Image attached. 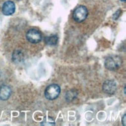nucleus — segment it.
Instances as JSON below:
<instances>
[{
    "instance_id": "f257e3e1",
    "label": "nucleus",
    "mask_w": 126,
    "mask_h": 126,
    "mask_svg": "<svg viewBox=\"0 0 126 126\" xmlns=\"http://www.w3.org/2000/svg\"><path fill=\"white\" fill-rule=\"evenodd\" d=\"M122 61L118 56H111L108 57L104 62L105 67L110 70H116L122 66Z\"/></svg>"
},
{
    "instance_id": "423d86ee",
    "label": "nucleus",
    "mask_w": 126,
    "mask_h": 126,
    "mask_svg": "<svg viewBox=\"0 0 126 126\" xmlns=\"http://www.w3.org/2000/svg\"><path fill=\"white\" fill-rule=\"evenodd\" d=\"M16 6L13 1L5 2L2 5V13L5 16H11L15 13Z\"/></svg>"
},
{
    "instance_id": "6e6552de",
    "label": "nucleus",
    "mask_w": 126,
    "mask_h": 126,
    "mask_svg": "<svg viewBox=\"0 0 126 126\" xmlns=\"http://www.w3.org/2000/svg\"><path fill=\"white\" fill-rule=\"evenodd\" d=\"M58 38L57 36H48L46 38L47 44L51 45V46L56 45L57 43H58Z\"/></svg>"
},
{
    "instance_id": "39448f33",
    "label": "nucleus",
    "mask_w": 126,
    "mask_h": 126,
    "mask_svg": "<svg viewBox=\"0 0 126 126\" xmlns=\"http://www.w3.org/2000/svg\"><path fill=\"white\" fill-rule=\"evenodd\" d=\"M116 89H117V84L114 80H107L103 84V90L107 94H113L116 91Z\"/></svg>"
},
{
    "instance_id": "20e7f679",
    "label": "nucleus",
    "mask_w": 126,
    "mask_h": 126,
    "mask_svg": "<svg viewBox=\"0 0 126 126\" xmlns=\"http://www.w3.org/2000/svg\"><path fill=\"white\" fill-rule=\"evenodd\" d=\"M26 39L30 43H37L41 41L42 40V36L41 32L34 29H31L28 30V32H26Z\"/></svg>"
},
{
    "instance_id": "7ed1b4c3",
    "label": "nucleus",
    "mask_w": 126,
    "mask_h": 126,
    "mask_svg": "<svg viewBox=\"0 0 126 126\" xmlns=\"http://www.w3.org/2000/svg\"><path fill=\"white\" fill-rule=\"evenodd\" d=\"M88 16V10L84 5H79L73 12V19L77 23H81L86 19Z\"/></svg>"
},
{
    "instance_id": "f03ea898",
    "label": "nucleus",
    "mask_w": 126,
    "mask_h": 126,
    "mask_svg": "<svg viewBox=\"0 0 126 126\" xmlns=\"http://www.w3.org/2000/svg\"><path fill=\"white\" fill-rule=\"evenodd\" d=\"M60 92H61V89L58 84H51L46 88L45 94L47 99L54 100L58 97Z\"/></svg>"
},
{
    "instance_id": "0eeeda50",
    "label": "nucleus",
    "mask_w": 126,
    "mask_h": 126,
    "mask_svg": "<svg viewBox=\"0 0 126 126\" xmlns=\"http://www.w3.org/2000/svg\"><path fill=\"white\" fill-rule=\"evenodd\" d=\"M12 94V90L10 87L7 85H1L0 86V100L6 101L8 100Z\"/></svg>"
},
{
    "instance_id": "1a4fd4ad",
    "label": "nucleus",
    "mask_w": 126,
    "mask_h": 126,
    "mask_svg": "<svg viewBox=\"0 0 126 126\" xmlns=\"http://www.w3.org/2000/svg\"><path fill=\"white\" fill-rule=\"evenodd\" d=\"M125 119H126V114H125L124 115H123V119H122V123H123V125L124 126H125V123H126Z\"/></svg>"
},
{
    "instance_id": "9d476101",
    "label": "nucleus",
    "mask_w": 126,
    "mask_h": 126,
    "mask_svg": "<svg viewBox=\"0 0 126 126\" xmlns=\"http://www.w3.org/2000/svg\"><path fill=\"white\" fill-rule=\"evenodd\" d=\"M120 1H122V2H125V0H120Z\"/></svg>"
}]
</instances>
